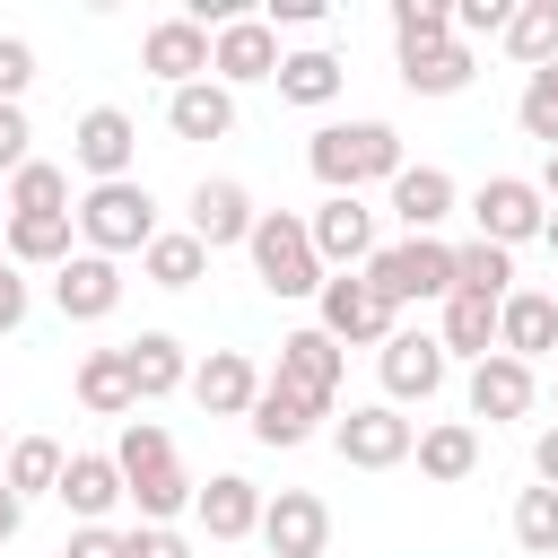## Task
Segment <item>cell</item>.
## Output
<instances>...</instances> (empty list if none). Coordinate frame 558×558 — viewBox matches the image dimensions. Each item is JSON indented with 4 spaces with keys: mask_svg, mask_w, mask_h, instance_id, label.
<instances>
[{
    "mask_svg": "<svg viewBox=\"0 0 558 558\" xmlns=\"http://www.w3.org/2000/svg\"><path fill=\"white\" fill-rule=\"evenodd\" d=\"M113 462H122V488H131L140 523H174V514H192L201 480L183 471V453H174V436H166L157 418H122V445H113Z\"/></svg>",
    "mask_w": 558,
    "mask_h": 558,
    "instance_id": "6da1fadb",
    "label": "cell"
},
{
    "mask_svg": "<svg viewBox=\"0 0 558 558\" xmlns=\"http://www.w3.org/2000/svg\"><path fill=\"white\" fill-rule=\"evenodd\" d=\"M305 166L323 192H366V183H392L410 157H401V131L392 122H323L305 140Z\"/></svg>",
    "mask_w": 558,
    "mask_h": 558,
    "instance_id": "7a4b0ae2",
    "label": "cell"
},
{
    "mask_svg": "<svg viewBox=\"0 0 558 558\" xmlns=\"http://www.w3.org/2000/svg\"><path fill=\"white\" fill-rule=\"evenodd\" d=\"M253 279L270 288V296H323V253H314V235H305V218L296 209H262L253 218Z\"/></svg>",
    "mask_w": 558,
    "mask_h": 558,
    "instance_id": "3957f363",
    "label": "cell"
},
{
    "mask_svg": "<svg viewBox=\"0 0 558 558\" xmlns=\"http://www.w3.org/2000/svg\"><path fill=\"white\" fill-rule=\"evenodd\" d=\"M366 288L401 314V305H445L453 296V244L445 235H401V244H375V262H366Z\"/></svg>",
    "mask_w": 558,
    "mask_h": 558,
    "instance_id": "277c9868",
    "label": "cell"
},
{
    "mask_svg": "<svg viewBox=\"0 0 558 558\" xmlns=\"http://www.w3.org/2000/svg\"><path fill=\"white\" fill-rule=\"evenodd\" d=\"M78 235H87V253L122 262V253H148L166 227H157L148 183H87V201H78Z\"/></svg>",
    "mask_w": 558,
    "mask_h": 558,
    "instance_id": "5b68a950",
    "label": "cell"
},
{
    "mask_svg": "<svg viewBox=\"0 0 558 558\" xmlns=\"http://www.w3.org/2000/svg\"><path fill=\"white\" fill-rule=\"evenodd\" d=\"M314 305H323V331H331L340 349H384V340L401 331V314H392V305L366 288V270H331Z\"/></svg>",
    "mask_w": 558,
    "mask_h": 558,
    "instance_id": "8992f818",
    "label": "cell"
},
{
    "mask_svg": "<svg viewBox=\"0 0 558 558\" xmlns=\"http://www.w3.org/2000/svg\"><path fill=\"white\" fill-rule=\"evenodd\" d=\"M331 453H340L349 471H392V462H410V453H418V427H410L392 401H366V410L331 418Z\"/></svg>",
    "mask_w": 558,
    "mask_h": 558,
    "instance_id": "52a82bcc",
    "label": "cell"
},
{
    "mask_svg": "<svg viewBox=\"0 0 558 558\" xmlns=\"http://www.w3.org/2000/svg\"><path fill=\"white\" fill-rule=\"evenodd\" d=\"M471 218H480V235L488 244H532L541 227H549V201H541V183H523V174H488L480 192H471Z\"/></svg>",
    "mask_w": 558,
    "mask_h": 558,
    "instance_id": "ba28073f",
    "label": "cell"
},
{
    "mask_svg": "<svg viewBox=\"0 0 558 558\" xmlns=\"http://www.w3.org/2000/svg\"><path fill=\"white\" fill-rule=\"evenodd\" d=\"M70 157H78L96 183H131V166H140V122H131L122 105H87L78 131H70Z\"/></svg>",
    "mask_w": 558,
    "mask_h": 558,
    "instance_id": "9c48e42d",
    "label": "cell"
},
{
    "mask_svg": "<svg viewBox=\"0 0 558 558\" xmlns=\"http://www.w3.org/2000/svg\"><path fill=\"white\" fill-rule=\"evenodd\" d=\"M305 235H314L323 270H366L375 262V209L357 192H323V209L305 218Z\"/></svg>",
    "mask_w": 558,
    "mask_h": 558,
    "instance_id": "30bf717a",
    "label": "cell"
},
{
    "mask_svg": "<svg viewBox=\"0 0 558 558\" xmlns=\"http://www.w3.org/2000/svg\"><path fill=\"white\" fill-rule=\"evenodd\" d=\"M445 366H453V357H445L436 331H392V340L375 349V375H384L392 410H401V401H436V392H445Z\"/></svg>",
    "mask_w": 558,
    "mask_h": 558,
    "instance_id": "8fae6325",
    "label": "cell"
},
{
    "mask_svg": "<svg viewBox=\"0 0 558 558\" xmlns=\"http://www.w3.org/2000/svg\"><path fill=\"white\" fill-rule=\"evenodd\" d=\"M279 26L270 17H235V26H218L209 35V78L218 87H253V78H279Z\"/></svg>",
    "mask_w": 558,
    "mask_h": 558,
    "instance_id": "7c38bea8",
    "label": "cell"
},
{
    "mask_svg": "<svg viewBox=\"0 0 558 558\" xmlns=\"http://www.w3.org/2000/svg\"><path fill=\"white\" fill-rule=\"evenodd\" d=\"M462 401H471V418H488V427H506V418H532V401H541V375L523 366V357H480L471 366V384H462Z\"/></svg>",
    "mask_w": 558,
    "mask_h": 558,
    "instance_id": "4fadbf2b",
    "label": "cell"
},
{
    "mask_svg": "<svg viewBox=\"0 0 558 558\" xmlns=\"http://www.w3.org/2000/svg\"><path fill=\"white\" fill-rule=\"evenodd\" d=\"M262 541H270V558H323L331 549V506L314 488H279L262 506Z\"/></svg>",
    "mask_w": 558,
    "mask_h": 558,
    "instance_id": "5bb4252c",
    "label": "cell"
},
{
    "mask_svg": "<svg viewBox=\"0 0 558 558\" xmlns=\"http://www.w3.org/2000/svg\"><path fill=\"white\" fill-rule=\"evenodd\" d=\"M140 70L166 78V96L192 87V78H209V26H192V17H157V26L140 35Z\"/></svg>",
    "mask_w": 558,
    "mask_h": 558,
    "instance_id": "9a60e30c",
    "label": "cell"
},
{
    "mask_svg": "<svg viewBox=\"0 0 558 558\" xmlns=\"http://www.w3.org/2000/svg\"><path fill=\"white\" fill-rule=\"evenodd\" d=\"M52 305H61V323H105V314L122 305V262L70 253V262L52 270Z\"/></svg>",
    "mask_w": 558,
    "mask_h": 558,
    "instance_id": "2e32d148",
    "label": "cell"
},
{
    "mask_svg": "<svg viewBox=\"0 0 558 558\" xmlns=\"http://www.w3.org/2000/svg\"><path fill=\"white\" fill-rule=\"evenodd\" d=\"M340 366H349V349H340L323 323H305V331H288V340H279V366H270V375H279V384H296V392H314V401L331 410V401H340Z\"/></svg>",
    "mask_w": 558,
    "mask_h": 558,
    "instance_id": "e0dca14e",
    "label": "cell"
},
{
    "mask_svg": "<svg viewBox=\"0 0 558 558\" xmlns=\"http://www.w3.org/2000/svg\"><path fill=\"white\" fill-rule=\"evenodd\" d=\"M323 418H331V410H323L314 392H296V384L262 375V401H253V418H244V427H253V445H270V453H296V445H305Z\"/></svg>",
    "mask_w": 558,
    "mask_h": 558,
    "instance_id": "ac0fdd59",
    "label": "cell"
},
{
    "mask_svg": "<svg viewBox=\"0 0 558 558\" xmlns=\"http://www.w3.org/2000/svg\"><path fill=\"white\" fill-rule=\"evenodd\" d=\"M253 192L244 183H227V174H201L192 183V235L209 244V253H227V244H253Z\"/></svg>",
    "mask_w": 558,
    "mask_h": 558,
    "instance_id": "d6986e66",
    "label": "cell"
},
{
    "mask_svg": "<svg viewBox=\"0 0 558 558\" xmlns=\"http://www.w3.org/2000/svg\"><path fill=\"white\" fill-rule=\"evenodd\" d=\"M192 401H201L209 418H253V401H262V366H253L244 349H209V357L192 366Z\"/></svg>",
    "mask_w": 558,
    "mask_h": 558,
    "instance_id": "ffe728a7",
    "label": "cell"
},
{
    "mask_svg": "<svg viewBox=\"0 0 558 558\" xmlns=\"http://www.w3.org/2000/svg\"><path fill=\"white\" fill-rule=\"evenodd\" d=\"M262 506H270V497H262L244 471H209L201 497H192V514H201L209 541H244V532H262Z\"/></svg>",
    "mask_w": 558,
    "mask_h": 558,
    "instance_id": "44dd1931",
    "label": "cell"
},
{
    "mask_svg": "<svg viewBox=\"0 0 558 558\" xmlns=\"http://www.w3.org/2000/svg\"><path fill=\"white\" fill-rule=\"evenodd\" d=\"M497 349L506 357H549L558 349V296H541V288H514L506 305H497Z\"/></svg>",
    "mask_w": 558,
    "mask_h": 558,
    "instance_id": "7402d4cb",
    "label": "cell"
},
{
    "mask_svg": "<svg viewBox=\"0 0 558 558\" xmlns=\"http://www.w3.org/2000/svg\"><path fill=\"white\" fill-rule=\"evenodd\" d=\"M453 201H462V192H453L445 166H401V174H392V218H401L410 235H436V227L453 218Z\"/></svg>",
    "mask_w": 558,
    "mask_h": 558,
    "instance_id": "603a6c76",
    "label": "cell"
},
{
    "mask_svg": "<svg viewBox=\"0 0 558 558\" xmlns=\"http://www.w3.org/2000/svg\"><path fill=\"white\" fill-rule=\"evenodd\" d=\"M52 497H61L78 523H105L131 488H122V462H113V453H70V471H61V488H52Z\"/></svg>",
    "mask_w": 558,
    "mask_h": 558,
    "instance_id": "cb8c5ba5",
    "label": "cell"
},
{
    "mask_svg": "<svg viewBox=\"0 0 558 558\" xmlns=\"http://www.w3.org/2000/svg\"><path fill=\"white\" fill-rule=\"evenodd\" d=\"M166 131H174V140H227V131H235V87H218V78L174 87V96H166Z\"/></svg>",
    "mask_w": 558,
    "mask_h": 558,
    "instance_id": "d4e9b609",
    "label": "cell"
},
{
    "mask_svg": "<svg viewBox=\"0 0 558 558\" xmlns=\"http://www.w3.org/2000/svg\"><path fill=\"white\" fill-rule=\"evenodd\" d=\"M436 488H462L471 471H480V427L471 418H436V427H418V453H410Z\"/></svg>",
    "mask_w": 558,
    "mask_h": 558,
    "instance_id": "484cf974",
    "label": "cell"
},
{
    "mask_svg": "<svg viewBox=\"0 0 558 558\" xmlns=\"http://www.w3.org/2000/svg\"><path fill=\"white\" fill-rule=\"evenodd\" d=\"M122 357H131V392H140V401H166V392H183V384H192V366H183V340H174V331H140V340H122Z\"/></svg>",
    "mask_w": 558,
    "mask_h": 558,
    "instance_id": "4316f807",
    "label": "cell"
},
{
    "mask_svg": "<svg viewBox=\"0 0 558 558\" xmlns=\"http://www.w3.org/2000/svg\"><path fill=\"white\" fill-rule=\"evenodd\" d=\"M471 70H480V61H471L462 35H453V44H418V52H401V87H410V96H462Z\"/></svg>",
    "mask_w": 558,
    "mask_h": 558,
    "instance_id": "83f0119b",
    "label": "cell"
},
{
    "mask_svg": "<svg viewBox=\"0 0 558 558\" xmlns=\"http://www.w3.org/2000/svg\"><path fill=\"white\" fill-rule=\"evenodd\" d=\"M78 410H96V418H131V410H140L122 349H87V357H78Z\"/></svg>",
    "mask_w": 558,
    "mask_h": 558,
    "instance_id": "f1b7e54d",
    "label": "cell"
},
{
    "mask_svg": "<svg viewBox=\"0 0 558 558\" xmlns=\"http://www.w3.org/2000/svg\"><path fill=\"white\" fill-rule=\"evenodd\" d=\"M340 87H349V70H340V52H323V44H305V52H288V61H279V96H288V105H305V113H323Z\"/></svg>",
    "mask_w": 558,
    "mask_h": 558,
    "instance_id": "f546056e",
    "label": "cell"
},
{
    "mask_svg": "<svg viewBox=\"0 0 558 558\" xmlns=\"http://www.w3.org/2000/svg\"><path fill=\"white\" fill-rule=\"evenodd\" d=\"M436 340H445V357H471V366H480V357H497V305L453 288V296H445V323H436Z\"/></svg>",
    "mask_w": 558,
    "mask_h": 558,
    "instance_id": "4dcf8cb0",
    "label": "cell"
},
{
    "mask_svg": "<svg viewBox=\"0 0 558 558\" xmlns=\"http://www.w3.org/2000/svg\"><path fill=\"white\" fill-rule=\"evenodd\" d=\"M70 235H78V209H70V218H9L0 244H9L17 270H61V262H70Z\"/></svg>",
    "mask_w": 558,
    "mask_h": 558,
    "instance_id": "1f68e13d",
    "label": "cell"
},
{
    "mask_svg": "<svg viewBox=\"0 0 558 558\" xmlns=\"http://www.w3.org/2000/svg\"><path fill=\"white\" fill-rule=\"evenodd\" d=\"M453 288H462V296H488V305H506V296H514V253H506V244H488V235L453 244Z\"/></svg>",
    "mask_w": 558,
    "mask_h": 558,
    "instance_id": "d6a6232c",
    "label": "cell"
},
{
    "mask_svg": "<svg viewBox=\"0 0 558 558\" xmlns=\"http://www.w3.org/2000/svg\"><path fill=\"white\" fill-rule=\"evenodd\" d=\"M201 270H209V244H201L192 227H166V235L140 253V279H148V288H192Z\"/></svg>",
    "mask_w": 558,
    "mask_h": 558,
    "instance_id": "836d02e7",
    "label": "cell"
},
{
    "mask_svg": "<svg viewBox=\"0 0 558 558\" xmlns=\"http://www.w3.org/2000/svg\"><path fill=\"white\" fill-rule=\"evenodd\" d=\"M9 218H70V166H17L9 174Z\"/></svg>",
    "mask_w": 558,
    "mask_h": 558,
    "instance_id": "e575fe53",
    "label": "cell"
},
{
    "mask_svg": "<svg viewBox=\"0 0 558 558\" xmlns=\"http://www.w3.org/2000/svg\"><path fill=\"white\" fill-rule=\"evenodd\" d=\"M61 471H70V453H61L52 436H17V445H9V462H0V480H9L17 497H52V488H61Z\"/></svg>",
    "mask_w": 558,
    "mask_h": 558,
    "instance_id": "d590c367",
    "label": "cell"
},
{
    "mask_svg": "<svg viewBox=\"0 0 558 558\" xmlns=\"http://www.w3.org/2000/svg\"><path fill=\"white\" fill-rule=\"evenodd\" d=\"M506 52L523 61V78H532V70H549V61H558V0H514Z\"/></svg>",
    "mask_w": 558,
    "mask_h": 558,
    "instance_id": "8d00e7d4",
    "label": "cell"
},
{
    "mask_svg": "<svg viewBox=\"0 0 558 558\" xmlns=\"http://www.w3.org/2000/svg\"><path fill=\"white\" fill-rule=\"evenodd\" d=\"M514 122H523V140H541V148H558V61L523 78V96H514Z\"/></svg>",
    "mask_w": 558,
    "mask_h": 558,
    "instance_id": "74e56055",
    "label": "cell"
},
{
    "mask_svg": "<svg viewBox=\"0 0 558 558\" xmlns=\"http://www.w3.org/2000/svg\"><path fill=\"white\" fill-rule=\"evenodd\" d=\"M392 44H401V52L453 44V9H445V0H392Z\"/></svg>",
    "mask_w": 558,
    "mask_h": 558,
    "instance_id": "f35d334b",
    "label": "cell"
},
{
    "mask_svg": "<svg viewBox=\"0 0 558 558\" xmlns=\"http://www.w3.org/2000/svg\"><path fill=\"white\" fill-rule=\"evenodd\" d=\"M514 541L532 558H558V488H523L514 497Z\"/></svg>",
    "mask_w": 558,
    "mask_h": 558,
    "instance_id": "ab89813d",
    "label": "cell"
},
{
    "mask_svg": "<svg viewBox=\"0 0 558 558\" xmlns=\"http://www.w3.org/2000/svg\"><path fill=\"white\" fill-rule=\"evenodd\" d=\"M514 26V0H453V35L471 44V35H506Z\"/></svg>",
    "mask_w": 558,
    "mask_h": 558,
    "instance_id": "60d3db41",
    "label": "cell"
},
{
    "mask_svg": "<svg viewBox=\"0 0 558 558\" xmlns=\"http://www.w3.org/2000/svg\"><path fill=\"white\" fill-rule=\"evenodd\" d=\"M122 558H192V541L174 523H131L122 532Z\"/></svg>",
    "mask_w": 558,
    "mask_h": 558,
    "instance_id": "b9f144b4",
    "label": "cell"
},
{
    "mask_svg": "<svg viewBox=\"0 0 558 558\" xmlns=\"http://www.w3.org/2000/svg\"><path fill=\"white\" fill-rule=\"evenodd\" d=\"M26 78H35V44L26 35H0V105H17Z\"/></svg>",
    "mask_w": 558,
    "mask_h": 558,
    "instance_id": "7bdbcfd3",
    "label": "cell"
},
{
    "mask_svg": "<svg viewBox=\"0 0 558 558\" xmlns=\"http://www.w3.org/2000/svg\"><path fill=\"white\" fill-rule=\"evenodd\" d=\"M35 131H26V105H0V174H17V166H35V148H26Z\"/></svg>",
    "mask_w": 558,
    "mask_h": 558,
    "instance_id": "ee69618b",
    "label": "cell"
},
{
    "mask_svg": "<svg viewBox=\"0 0 558 558\" xmlns=\"http://www.w3.org/2000/svg\"><path fill=\"white\" fill-rule=\"evenodd\" d=\"M61 558H122V532H113V523H78V532L61 541Z\"/></svg>",
    "mask_w": 558,
    "mask_h": 558,
    "instance_id": "f6af8a7d",
    "label": "cell"
},
{
    "mask_svg": "<svg viewBox=\"0 0 558 558\" xmlns=\"http://www.w3.org/2000/svg\"><path fill=\"white\" fill-rule=\"evenodd\" d=\"M26 305H35V296H26V279H17V262H0V340H9L17 323H26Z\"/></svg>",
    "mask_w": 558,
    "mask_h": 558,
    "instance_id": "bcb514c9",
    "label": "cell"
},
{
    "mask_svg": "<svg viewBox=\"0 0 558 558\" xmlns=\"http://www.w3.org/2000/svg\"><path fill=\"white\" fill-rule=\"evenodd\" d=\"M17 523H26V497H17V488H9V480H0V549H9V541H17Z\"/></svg>",
    "mask_w": 558,
    "mask_h": 558,
    "instance_id": "7dc6e473",
    "label": "cell"
},
{
    "mask_svg": "<svg viewBox=\"0 0 558 558\" xmlns=\"http://www.w3.org/2000/svg\"><path fill=\"white\" fill-rule=\"evenodd\" d=\"M532 471H541V488H558V427H541V445H532Z\"/></svg>",
    "mask_w": 558,
    "mask_h": 558,
    "instance_id": "c3c4849f",
    "label": "cell"
},
{
    "mask_svg": "<svg viewBox=\"0 0 558 558\" xmlns=\"http://www.w3.org/2000/svg\"><path fill=\"white\" fill-rule=\"evenodd\" d=\"M279 17H288V26H314V17H323V0H270V26H279Z\"/></svg>",
    "mask_w": 558,
    "mask_h": 558,
    "instance_id": "681fc988",
    "label": "cell"
},
{
    "mask_svg": "<svg viewBox=\"0 0 558 558\" xmlns=\"http://www.w3.org/2000/svg\"><path fill=\"white\" fill-rule=\"evenodd\" d=\"M541 201H558V148L541 157Z\"/></svg>",
    "mask_w": 558,
    "mask_h": 558,
    "instance_id": "f907efd6",
    "label": "cell"
},
{
    "mask_svg": "<svg viewBox=\"0 0 558 558\" xmlns=\"http://www.w3.org/2000/svg\"><path fill=\"white\" fill-rule=\"evenodd\" d=\"M541 244H549V253H558V209H549V227H541Z\"/></svg>",
    "mask_w": 558,
    "mask_h": 558,
    "instance_id": "816d5d0a",
    "label": "cell"
},
{
    "mask_svg": "<svg viewBox=\"0 0 558 558\" xmlns=\"http://www.w3.org/2000/svg\"><path fill=\"white\" fill-rule=\"evenodd\" d=\"M0 235H9V218H0ZM0 262H9V244H0Z\"/></svg>",
    "mask_w": 558,
    "mask_h": 558,
    "instance_id": "f5cc1de1",
    "label": "cell"
},
{
    "mask_svg": "<svg viewBox=\"0 0 558 558\" xmlns=\"http://www.w3.org/2000/svg\"><path fill=\"white\" fill-rule=\"evenodd\" d=\"M549 401H558V384H549Z\"/></svg>",
    "mask_w": 558,
    "mask_h": 558,
    "instance_id": "db71d44e",
    "label": "cell"
},
{
    "mask_svg": "<svg viewBox=\"0 0 558 558\" xmlns=\"http://www.w3.org/2000/svg\"><path fill=\"white\" fill-rule=\"evenodd\" d=\"M0 462H9V445H0Z\"/></svg>",
    "mask_w": 558,
    "mask_h": 558,
    "instance_id": "11a10c76",
    "label": "cell"
}]
</instances>
